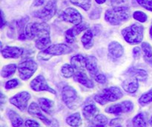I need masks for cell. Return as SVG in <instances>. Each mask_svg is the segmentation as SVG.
<instances>
[{"label": "cell", "mask_w": 152, "mask_h": 127, "mask_svg": "<svg viewBox=\"0 0 152 127\" xmlns=\"http://www.w3.org/2000/svg\"><path fill=\"white\" fill-rule=\"evenodd\" d=\"M62 74L66 78H70L74 74V68L71 65L65 64L62 68Z\"/></svg>", "instance_id": "cell-32"}, {"label": "cell", "mask_w": 152, "mask_h": 127, "mask_svg": "<svg viewBox=\"0 0 152 127\" xmlns=\"http://www.w3.org/2000/svg\"><path fill=\"white\" fill-rule=\"evenodd\" d=\"M98 112V109L96 106L93 104H90L86 106H85L83 109V113L84 117L87 120H91L93 119L95 116L96 115V113Z\"/></svg>", "instance_id": "cell-22"}, {"label": "cell", "mask_w": 152, "mask_h": 127, "mask_svg": "<svg viewBox=\"0 0 152 127\" xmlns=\"http://www.w3.org/2000/svg\"><path fill=\"white\" fill-rule=\"evenodd\" d=\"M42 8L36 10L34 13L35 17L44 21L51 19L56 11V2L55 0H48Z\"/></svg>", "instance_id": "cell-7"}, {"label": "cell", "mask_w": 152, "mask_h": 127, "mask_svg": "<svg viewBox=\"0 0 152 127\" xmlns=\"http://www.w3.org/2000/svg\"><path fill=\"white\" fill-rule=\"evenodd\" d=\"M133 124L136 127H146V120L142 113H140L134 117Z\"/></svg>", "instance_id": "cell-28"}, {"label": "cell", "mask_w": 152, "mask_h": 127, "mask_svg": "<svg viewBox=\"0 0 152 127\" xmlns=\"http://www.w3.org/2000/svg\"><path fill=\"white\" fill-rule=\"evenodd\" d=\"M39 106L47 114L51 115L53 112V107H54V103L50 100L47 98H39Z\"/></svg>", "instance_id": "cell-18"}, {"label": "cell", "mask_w": 152, "mask_h": 127, "mask_svg": "<svg viewBox=\"0 0 152 127\" xmlns=\"http://www.w3.org/2000/svg\"><path fill=\"white\" fill-rule=\"evenodd\" d=\"M25 36L36 41L50 38V27L45 22H34L25 28Z\"/></svg>", "instance_id": "cell-1"}, {"label": "cell", "mask_w": 152, "mask_h": 127, "mask_svg": "<svg viewBox=\"0 0 152 127\" xmlns=\"http://www.w3.org/2000/svg\"><path fill=\"white\" fill-rule=\"evenodd\" d=\"M87 28H88L87 24L80 23L79 24V25H75L74 28H71V32L73 33V34H74V36H76V35H78V34H80L82 31H85V30H86Z\"/></svg>", "instance_id": "cell-33"}, {"label": "cell", "mask_w": 152, "mask_h": 127, "mask_svg": "<svg viewBox=\"0 0 152 127\" xmlns=\"http://www.w3.org/2000/svg\"><path fill=\"white\" fill-rule=\"evenodd\" d=\"M137 1L142 7L152 11V0H137Z\"/></svg>", "instance_id": "cell-35"}, {"label": "cell", "mask_w": 152, "mask_h": 127, "mask_svg": "<svg viewBox=\"0 0 152 127\" xmlns=\"http://www.w3.org/2000/svg\"><path fill=\"white\" fill-rule=\"evenodd\" d=\"M86 68L92 76L95 77L97 74V59L95 57L89 56L86 58Z\"/></svg>", "instance_id": "cell-16"}, {"label": "cell", "mask_w": 152, "mask_h": 127, "mask_svg": "<svg viewBox=\"0 0 152 127\" xmlns=\"http://www.w3.org/2000/svg\"><path fill=\"white\" fill-rule=\"evenodd\" d=\"M81 41L82 43H83V46H84L85 48L90 49L94 45L93 34H92V31H90V30L86 31V32L83 34V37H82Z\"/></svg>", "instance_id": "cell-23"}, {"label": "cell", "mask_w": 152, "mask_h": 127, "mask_svg": "<svg viewBox=\"0 0 152 127\" xmlns=\"http://www.w3.org/2000/svg\"><path fill=\"white\" fill-rule=\"evenodd\" d=\"M95 80H96L97 83H101V84H104V83L106 82V77H105V75L102 74H96V76L94 77Z\"/></svg>", "instance_id": "cell-39"}, {"label": "cell", "mask_w": 152, "mask_h": 127, "mask_svg": "<svg viewBox=\"0 0 152 127\" xmlns=\"http://www.w3.org/2000/svg\"><path fill=\"white\" fill-rule=\"evenodd\" d=\"M150 35H151V37H152V23L151 25V28H150Z\"/></svg>", "instance_id": "cell-45"}, {"label": "cell", "mask_w": 152, "mask_h": 127, "mask_svg": "<svg viewBox=\"0 0 152 127\" xmlns=\"http://www.w3.org/2000/svg\"><path fill=\"white\" fill-rule=\"evenodd\" d=\"M37 69V64L34 59H27L21 62L18 65L19 77L22 80H27L32 77Z\"/></svg>", "instance_id": "cell-6"}, {"label": "cell", "mask_w": 152, "mask_h": 127, "mask_svg": "<svg viewBox=\"0 0 152 127\" xmlns=\"http://www.w3.org/2000/svg\"><path fill=\"white\" fill-rule=\"evenodd\" d=\"M47 0H35V1L34 2V7H40V6H42L47 2Z\"/></svg>", "instance_id": "cell-41"}, {"label": "cell", "mask_w": 152, "mask_h": 127, "mask_svg": "<svg viewBox=\"0 0 152 127\" xmlns=\"http://www.w3.org/2000/svg\"><path fill=\"white\" fill-rule=\"evenodd\" d=\"M123 88L128 93H134L137 91L139 88V83L138 80L137 79H132V80H128L123 83Z\"/></svg>", "instance_id": "cell-19"}, {"label": "cell", "mask_w": 152, "mask_h": 127, "mask_svg": "<svg viewBox=\"0 0 152 127\" xmlns=\"http://www.w3.org/2000/svg\"><path fill=\"white\" fill-rule=\"evenodd\" d=\"M152 102V89L146 93L143 94L139 99V104L141 106H145Z\"/></svg>", "instance_id": "cell-31"}, {"label": "cell", "mask_w": 152, "mask_h": 127, "mask_svg": "<svg viewBox=\"0 0 152 127\" xmlns=\"http://www.w3.org/2000/svg\"><path fill=\"white\" fill-rule=\"evenodd\" d=\"M31 99V95L27 92H22L10 99V104L17 107L21 111H25L28 106V101Z\"/></svg>", "instance_id": "cell-9"}, {"label": "cell", "mask_w": 152, "mask_h": 127, "mask_svg": "<svg viewBox=\"0 0 152 127\" xmlns=\"http://www.w3.org/2000/svg\"><path fill=\"white\" fill-rule=\"evenodd\" d=\"M31 87L33 90L36 91V92L47 91V92H49L50 93L56 95V92L48 86L45 77L42 75L37 76L35 79H34L31 81Z\"/></svg>", "instance_id": "cell-11"}, {"label": "cell", "mask_w": 152, "mask_h": 127, "mask_svg": "<svg viewBox=\"0 0 152 127\" xmlns=\"http://www.w3.org/2000/svg\"><path fill=\"white\" fill-rule=\"evenodd\" d=\"M116 127H122V126H116Z\"/></svg>", "instance_id": "cell-48"}, {"label": "cell", "mask_w": 152, "mask_h": 127, "mask_svg": "<svg viewBox=\"0 0 152 127\" xmlns=\"http://www.w3.org/2000/svg\"><path fill=\"white\" fill-rule=\"evenodd\" d=\"M70 1L85 10H88L91 5V0H70Z\"/></svg>", "instance_id": "cell-29"}, {"label": "cell", "mask_w": 152, "mask_h": 127, "mask_svg": "<svg viewBox=\"0 0 152 127\" xmlns=\"http://www.w3.org/2000/svg\"><path fill=\"white\" fill-rule=\"evenodd\" d=\"M25 127H39V124L37 121L33 120H28L25 123Z\"/></svg>", "instance_id": "cell-40"}, {"label": "cell", "mask_w": 152, "mask_h": 127, "mask_svg": "<svg viewBox=\"0 0 152 127\" xmlns=\"http://www.w3.org/2000/svg\"><path fill=\"white\" fill-rule=\"evenodd\" d=\"M133 53L134 57H139L140 54V50L139 48H134Z\"/></svg>", "instance_id": "cell-42"}, {"label": "cell", "mask_w": 152, "mask_h": 127, "mask_svg": "<svg viewBox=\"0 0 152 127\" xmlns=\"http://www.w3.org/2000/svg\"><path fill=\"white\" fill-rule=\"evenodd\" d=\"M62 101L65 105L71 109L78 108L82 104L81 99L77 95V92L73 87L69 86H65L62 92Z\"/></svg>", "instance_id": "cell-5"}, {"label": "cell", "mask_w": 152, "mask_h": 127, "mask_svg": "<svg viewBox=\"0 0 152 127\" xmlns=\"http://www.w3.org/2000/svg\"><path fill=\"white\" fill-rule=\"evenodd\" d=\"M65 40L68 43H73L74 42V40H75V36L71 32V29L68 30L65 32Z\"/></svg>", "instance_id": "cell-37"}, {"label": "cell", "mask_w": 152, "mask_h": 127, "mask_svg": "<svg viewBox=\"0 0 152 127\" xmlns=\"http://www.w3.org/2000/svg\"><path fill=\"white\" fill-rule=\"evenodd\" d=\"M91 127H105L103 126H95V125H94V126H91Z\"/></svg>", "instance_id": "cell-47"}, {"label": "cell", "mask_w": 152, "mask_h": 127, "mask_svg": "<svg viewBox=\"0 0 152 127\" xmlns=\"http://www.w3.org/2000/svg\"><path fill=\"white\" fill-rule=\"evenodd\" d=\"M132 77L141 81H145L148 77V74L145 71L142 69H130V73H129Z\"/></svg>", "instance_id": "cell-24"}, {"label": "cell", "mask_w": 152, "mask_h": 127, "mask_svg": "<svg viewBox=\"0 0 152 127\" xmlns=\"http://www.w3.org/2000/svg\"><path fill=\"white\" fill-rule=\"evenodd\" d=\"M66 122L69 126L72 127L80 126L82 123V119L80 113H75L68 116L66 119Z\"/></svg>", "instance_id": "cell-25"}, {"label": "cell", "mask_w": 152, "mask_h": 127, "mask_svg": "<svg viewBox=\"0 0 152 127\" xmlns=\"http://www.w3.org/2000/svg\"><path fill=\"white\" fill-rule=\"evenodd\" d=\"M95 1H96V2L97 4H103L106 0H95Z\"/></svg>", "instance_id": "cell-44"}, {"label": "cell", "mask_w": 152, "mask_h": 127, "mask_svg": "<svg viewBox=\"0 0 152 127\" xmlns=\"http://www.w3.org/2000/svg\"><path fill=\"white\" fill-rule=\"evenodd\" d=\"M111 4L114 7H124L128 2V0H111Z\"/></svg>", "instance_id": "cell-38"}, {"label": "cell", "mask_w": 152, "mask_h": 127, "mask_svg": "<svg viewBox=\"0 0 152 127\" xmlns=\"http://www.w3.org/2000/svg\"><path fill=\"white\" fill-rule=\"evenodd\" d=\"M19 84V82L16 79H13V80H10L7 81L5 84V89H11L13 88L16 87Z\"/></svg>", "instance_id": "cell-36"}, {"label": "cell", "mask_w": 152, "mask_h": 127, "mask_svg": "<svg viewBox=\"0 0 152 127\" xmlns=\"http://www.w3.org/2000/svg\"><path fill=\"white\" fill-rule=\"evenodd\" d=\"M125 40L130 44H138L143 39V27L140 24H133L122 31Z\"/></svg>", "instance_id": "cell-3"}, {"label": "cell", "mask_w": 152, "mask_h": 127, "mask_svg": "<svg viewBox=\"0 0 152 127\" xmlns=\"http://www.w3.org/2000/svg\"><path fill=\"white\" fill-rule=\"evenodd\" d=\"M149 123H150V125H151V126H152V117H151V118L150 119V120H149Z\"/></svg>", "instance_id": "cell-46"}, {"label": "cell", "mask_w": 152, "mask_h": 127, "mask_svg": "<svg viewBox=\"0 0 152 127\" xmlns=\"http://www.w3.org/2000/svg\"><path fill=\"white\" fill-rule=\"evenodd\" d=\"M71 65L76 70H83L86 67V58L82 55H76L74 56L71 59Z\"/></svg>", "instance_id": "cell-20"}, {"label": "cell", "mask_w": 152, "mask_h": 127, "mask_svg": "<svg viewBox=\"0 0 152 127\" xmlns=\"http://www.w3.org/2000/svg\"><path fill=\"white\" fill-rule=\"evenodd\" d=\"M1 127H5V126H1Z\"/></svg>", "instance_id": "cell-49"}, {"label": "cell", "mask_w": 152, "mask_h": 127, "mask_svg": "<svg viewBox=\"0 0 152 127\" xmlns=\"http://www.w3.org/2000/svg\"><path fill=\"white\" fill-rule=\"evenodd\" d=\"M92 123L95 126H105L108 123V119L103 115H96L93 118Z\"/></svg>", "instance_id": "cell-30"}, {"label": "cell", "mask_w": 152, "mask_h": 127, "mask_svg": "<svg viewBox=\"0 0 152 127\" xmlns=\"http://www.w3.org/2000/svg\"><path fill=\"white\" fill-rule=\"evenodd\" d=\"M130 16V10L127 7L124 6V7H114L113 9L108 10L105 13V19L111 25H118L129 19Z\"/></svg>", "instance_id": "cell-2"}, {"label": "cell", "mask_w": 152, "mask_h": 127, "mask_svg": "<svg viewBox=\"0 0 152 127\" xmlns=\"http://www.w3.org/2000/svg\"><path fill=\"white\" fill-rule=\"evenodd\" d=\"M60 17L65 22H70L73 25H79L82 22L83 17L80 12L73 7H68L61 13Z\"/></svg>", "instance_id": "cell-8"}, {"label": "cell", "mask_w": 152, "mask_h": 127, "mask_svg": "<svg viewBox=\"0 0 152 127\" xmlns=\"http://www.w3.org/2000/svg\"><path fill=\"white\" fill-rule=\"evenodd\" d=\"M16 70V65H15V64H10V65H6V66H4L1 71V77H4V78L10 77V76H12L14 74Z\"/></svg>", "instance_id": "cell-27"}, {"label": "cell", "mask_w": 152, "mask_h": 127, "mask_svg": "<svg viewBox=\"0 0 152 127\" xmlns=\"http://www.w3.org/2000/svg\"><path fill=\"white\" fill-rule=\"evenodd\" d=\"M7 115H8L9 119L11 122L13 127H22L23 126V120H22V117L16 112L13 111V110H9Z\"/></svg>", "instance_id": "cell-21"}, {"label": "cell", "mask_w": 152, "mask_h": 127, "mask_svg": "<svg viewBox=\"0 0 152 127\" xmlns=\"http://www.w3.org/2000/svg\"><path fill=\"white\" fill-rule=\"evenodd\" d=\"M119 119L118 118H117V119H114V120H111V126H112V125H116V123H118L119 122Z\"/></svg>", "instance_id": "cell-43"}, {"label": "cell", "mask_w": 152, "mask_h": 127, "mask_svg": "<svg viewBox=\"0 0 152 127\" xmlns=\"http://www.w3.org/2000/svg\"><path fill=\"white\" fill-rule=\"evenodd\" d=\"M28 113L31 115L34 116V117H37V118L40 119L43 123H45L47 125L50 124V121L42 113L41 108L39 106L38 104L36 103H32L28 107Z\"/></svg>", "instance_id": "cell-13"}, {"label": "cell", "mask_w": 152, "mask_h": 127, "mask_svg": "<svg viewBox=\"0 0 152 127\" xmlns=\"http://www.w3.org/2000/svg\"><path fill=\"white\" fill-rule=\"evenodd\" d=\"M74 80L88 89H92L94 86V83L88 77L86 73H83L82 71H78L74 74Z\"/></svg>", "instance_id": "cell-15"}, {"label": "cell", "mask_w": 152, "mask_h": 127, "mask_svg": "<svg viewBox=\"0 0 152 127\" xmlns=\"http://www.w3.org/2000/svg\"><path fill=\"white\" fill-rule=\"evenodd\" d=\"M142 51L144 54V59L148 62H152V47L151 45L147 43H143L142 44Z\"/></svg>", "instance_id": "cell-26"}, {"label": "cell", "mask_w": 152, "mask_h": 127, "mask_svg": "<svg viewBox=\"0 0 152 127\" xmlns=\"http://www.w3.org/2000/svg\"><path fill=\"white\" fill-rule=\"evenodd\" d=\"M23 54V49L18 47L7 46L4 49H1V54L4 58H16L20 57Z\"/></svg>", "instance_id": "cell-14"}, {"label": "cell", "mask_w": 152, "mask_h": 127, "mask_svg": "<svg viewBox=\"0 0 152 127\" xmlns=\"http://www.w3.org/2000/svg\"><path fill=\"white\" fill-rule=\"evenodd\" d=\"M133 17L140 22H145L147 20V15L142 11H135L133 14Z\"/></svg>", "instance_id": "cell-34"}, {"label": "cell", "mask_w": 152, "mask_h": 127, "mask_svg": "<svg viewBox=\"0 0 152 127\" xmlns=\"http://www.w3.org/2000/svg\"><path fill=\"white\" fill-rule=\"evenodd\" d=\"M108 51L114 58H120L123 55L124 49L120 43L117 42H113L110 43L108 46Z\"/></svg>", "instance_id": "cell-17"}, {"label": "cell", "mask_w": 152, "mask_h": 127, "mask_svg": "<svg viewBox=\"0 0 152 127\" xmlns=\"http://www.w3.org/2000/svg\"><path fill=\"white\" fill-rule=\"evenodd\" d=\"M45 54H47L49 57H51L53 55L58 56V55L68 54L72 51V49L68 47L67 45L61 43V44H55L50 46L47 49L43 51Z\"/></svg>", "instance_id": "cell-12"}, {"label": "cell", "mask_w": 152, "mask_h": 127, "mask_svg": "<svg viewBox=\"0 0 152 127\" xmlns=\"http://www.w3.org/2000/svg\"><path fill=\"white\" fill-rule=\"evenodd\" d=\"M122 91L117 87H110L102 90L94 97L96 102L100 105H105L108 102H114L123 98Z\"/></svg>", "instance_id": "cell-4"}, {"label": "cell", "mask_w": 152, "mask_h": 127, "mask_svg": "<svg viewBox=\"0 0 152 127\" xmlns=\"http://www.w3.org/2000/svg\"><path fill=\"white\" fill-rule=\"evenodd\" d=\"M134 104L132 101H123L120 104L111 106L105 109V112L110 114L119 115L120 113L130 112L133 110Z\"/></svg>", "instance_id": "cell-10"}]
</instances>
